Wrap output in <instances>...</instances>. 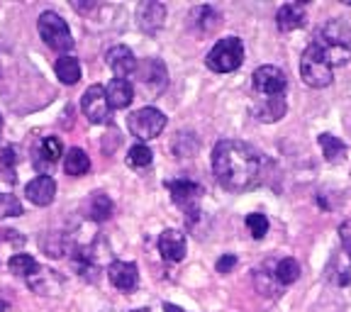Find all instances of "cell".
Instances as JSON below:
<instances>
[{"label": "cell", "mask_w": 351, "mask_h": 312, "mask_svg": "<svg viewBox=\"0 0 351 312\" xmlns=\"http://www.w3.org/2000/svg\"><path fill=\"white\" fill-rule=\"evenodd\" d=\"M34 154H37V164H59V159L64 156V144H61L59 137H44L37 144Z\"/></svg>", "instance_id": "44dd1931"}, {"label": "cell", "mask_w": 351, "mask_h": 312, "mask_svg": "<svg viewBox=\"0 0 351 312\" xmlns=\"http://www.w3.org/2000/svg\"><path fill=\"white\" fill-rule=\"evenodd\" d=\"M300 76L307 86H313V88H327L329 83H332V78H335L332 66H329L327 59L319 54V49L315 47V44H310V47L302 51Z\"/></svg>", "instance_id": "5b68a950"}, {"label": "cell", "mask_w": 351, "mask_h": 312, "mask_svg": "<svg viewBox=\"0 0 351 312\" xmlns=\"http://www.w3.org/2000/svg\"><path fill=\"white\" fill-rule=\"evenodd\" d=\"M288 78L278 66H258L254 71V91L263 98H276L285 93Z\"/></svg>", "instance_id": "9c48e42d"}, {"label": "cell", "mask_w": 351, "mask_h": 312, "mask_svg": "<svg viewBox=\"0 0 351 312\" xmlns=\"http://www.w3.org/2000/svg\"><path fill=\"white\" fill-rule=\"evenodd\" d=\"M169 191L173 203L186 210V215L191 219H197V208H200V200H203V186L191 181V178H176V181L169 183Z\"/></svg>", "instance_id": "52a82bcc"}, {"label": "cell", "mask_w": 351, "mask_h": 312, "mask_svg": "<svg viewBox=\"0 0 351 312\" xmlns=\"http://www.w3.org/2000/svg\"><path fill=\"white\" fill-rule=\"evenodd\" d=\"M139 73V81L149 88V93H161L166 88V66L161 59H147L142 64H137V71Z\"/></svg>", "instance_id": "5bb4252c"}, {"label": "cell", "mask_w": 351, "mask_h": 312, "mask_svg": "<svg viewBox=\"0 0 351 312\" xmlns=\"http://www.w3.org/2000/svg\"><path fill=\"white\" fill-rule=\"evenodd\" d=\"M73 266L78 269V274L86 280L95 283L100 278V259L95 256V252L90 247H76L73 249Z\"/></svg>", "instance_id": "ac0fdd59"}, {"label": "cell", "mask_w": 351, "mask_h": 312, "mask_svg": "<svg viewBox=\"0 0 351 312\" xmlns=\"http://www.w3.org/2000/svg\"><path fill=\"white\" fill-rule=\"evenodd\" d=\"M132 312H149L147 307H142V310H132Z\"/></svg>", "instance_id": "f35d334b"}, {"label": "cell", "mask_w": 351, "mask_h": 312, "mask_svg": "<svg viewBox=\"0 0 351 312\" xmlns=\"http://www.w3.org/2000/svg\"><path fill=\"white\" fill-rule=\"evenodd\" d=\"M263 159L241 139H219L213 149V171L219 186L232 193L252 191L261 181Z\"/></svg>", "instance_id": "6da1fadb"}, {"label": "cell", "mask_w": 351, "mask_h": 312, "mask_svg": "<svg viewBox=\"0 0 351 312\" xmlns=\"http://www.w3.org/2000/svg\"><path fill=\"white\" fill-rule=\"evenodd\" d=\"M25 195H27L29 203L37 205V208H47V205L54 203L56 181L51 178V176H47V173L37 176V178H32V181L25 186Z\"/></svg>", "instance_id": "30bf717a"}, {"label": "cell", "mask_w": 351, "mask_h": 312, "mask_svg": "<svg viewBox=\"0 0 351 312\" xmlns=\"http://www.w3.org/2000/svg\"><path fill=\"white\" fill-rule=\"evenodd\" d=\"M156 247L166 263H178L186 256V237L176 230H164L156 239Z\"/></svg>", "instance_id": "7c38bea8"}, {"label": "cell", "mask_w": 351, "mask_h": 312, "mask_svg": "<svg viewBox=\"0 0 351 312\" xmlns=\"http://www.w3.org/2000/svg\"><path fill=\"white\" fill-rule=\"evenodd\" d=\"M81 110H83V115L88 117L90 125H105V122H110V110L112 108H110L108 95H105V88L100 86V83H93V86L83 93Z\"/></svg>", "instance_id": "ba28073f"}, {"label": "cell", "mask_w": 351, "mask_h": 312, "mask_svg": "<svg viewBox=\"0 0 351 312\" xmlns=\"http://www.w3.org/2000/svg\"><path fill=\"white\" fill-rule=\"evenodd\" d=\"M210 71L215 73H232L244 64V44L237 37H225L219 39L210 49L208 59H205Z\"/></svg>", "instance_id": "3957f363"}, {"label": "cell", "mask_w": 351, "mask_h": 312, "mask_svg": "<svg viewBox=\"0 0 351 312\" xmlns=\"http://www.w3.org/2000/svg\"><path fill=\"white\" fill-rule=\"evenodd\" d=\"M247 227H249V232H252L254 239H263L266 232H269V219H266V215H261V213H252V215H247Z\"/></svg>", "instance_id": "1f68e13d"}, {"label": "cell", "mask_w": 351, "mask_h": 312, "mask_svg": "<svg viewBox=\"0 0 351 312\" xmlns=\"http://www.w3.org/2000/svg\"><path fill=\"white\" fill-rule=\"evenodd\" d=\"M305 3H288V5H280L276 12V25H278L280 32H293V29L302 27L305 25Z\"/></svg>", "instance_id": "d6986e66"}, {"label": "cell", "mask_w": 351, "mask_h": 312, "mask_svg": "<svg viewBox=\"0 0 351 312\" xmlns=\"http://www.w3.org/2000/svg\"><path fill=\"white\" fill-rule=\"evenodd\" d=\"M329 276L339 285L351 283V259L344 252H337L332 256V261H329Z\"/></svg>", "instance_id": "484cf974"}, {"label": "cell", "mask_w": 351, "mask_h": 312, "mask_svg": "<svg viewBox=\"0 0 351 312\" xmlns=\"http://www.w3.org/2000/svg\"><path fill=\"white\" fill-rule=\"evenodd\" d=\"M15 161H17V156H15V149L12 147H5L3 152H0V166H5L8 169V181H15V178H12V173H15Z\"/></svg>", "instance_id": "d6a6232c"}, {"label": "cell", "mask_w": 351, "mask_h": 312, "mask_svg": "<svg viewBox=\"0 0 351 312\" xmlns=\"http://www.w3.org/2000/svg\"><path fill=\"white\" fill-rule=\"evenodd\" d=\"M164 310H166V312H186V310H181V307L171 305V302H164Z\"/></svg>", "instance_id": "8d00e7d4"}, {"label": "cell", "mask_w": 351, "mask_h": 312, "mask_svg": "<svg viewBox=\"0 0 351 312\" xmlns=\"http://www.w3.org/2000/svg\"><path fill=\"white\" fill-rule=\"evenodd\" d=\"M37 29H39V37L44 39V44L54 51H69L73 49V37H71V29L66 25V20L59 15V12H42L37 20Z\"/></svg>", "instance_id": "277c9868"}, {"label": "cell", "mask_w": 351, "mask_h": 312, "mask_svg": "<svg viewBox=\"0 0 351 312\" xmlns=\"http://www.w3.org/2000/svg\"><path fill=\"white\" fill-rule=\"evenodd\" d=\"M8 269H10V274L27 278V276H32L34 271L39 269V263H37V259L29 256V254H15V256L8 261Z\"/></svg>", "instance_id": "83f0119b"}, {"label": "cell", "mask_w": 351, "mask_h": 312, "mask_svg": "<svg viewBox=\"0 0 351 312\" xmlns=\"http://www.w3.org/2000/svg\"><path fill=\"white\" fill-rule=\"evenodd\" d=\"M219 27V12L213 5H197L188 12V29L195 34H210Z\"/></svg>", "instance_id": "2e32d148"}, {"label": "cell", "mask_w": 351, "mask_h": 312, "mask_svg": "<svg viewBox=\"0 0 351 312\" xmlns=\"http://www.w3.org/2000/svg\"><path fill=\"white\" fill-rule=\"evenodd\" d=\"M105 95H108L110 108L122 110L132 103V98H134V88H132V83L127 81V78H112L110 86L105 88Z\"/></svg>", "instance_id": "ffe728a7"}, {"label": "cell", "mask_w": 351, "mask_h": 312, "mask_svg": "<svg viewBox=\"0 0 351 312\" xmlns=\"http://www.w3.org/2000/svg\"><path fill=\"white\" fill-rule=\"evenodd\" d=\"M254 115L261 122H276L285 115V95H276V98H263L261 105L254 108Z\"/></svg>", "instance_id": "7402d4cb"}, {"label": "cell", "mask_w": 351, "mask_h": 312, "mask_svg": "<svg viewBox=\"0 0 351 312\" xmlns=\"http://www.w3.org/2000/svg\"><path fill=\"white\" fill-rule=\"evenodd\" d=\"M127 125H130L132 134L144 144V142H149V139H156L161 132H164L166 115L156 108H139L127 117Z\"/></svg>", "instance_id": "8992f818"}, {"label": "cell", "mask_w": 351, "mask_h": 312, "mask_svg": "<svg viewBox=\"0 0 351 312\" xmlns=\"http://www.w3.org/2000/svg\"><path fill=\"white\" fill-rule=\"evenodd\" d=\"M64 171L69 176H86L90 171V159L88 154L78 147H71L64 156Z\"/></svg>", "instance_id": "cb8c5ba5"}, {"label": "cell", "mask_w": 351, "mask_h": 312, "mask_svg": "<svg viewBox=\"0 0 351 312\" xmlns=\"http://www.w3.org/2000/svg\"><path fill=\"white\" fill-rule=\"evenodd\" d=\"M105 61H108L110 71L115 73V78H127L137 71V59H134L132 49L130 47H125V44L112 47V49L105 54Z\"/></svg>", "instance_id": "4fadbf2b"}, {"label": "cell", "mask_w": 351, "mask_h": 312, "mask_svg": "<svg viewBox=\"0 0 351 312\" xmlns=\"http://www.w3.org/2000/svg\"><path fill=\"white\" fill-rule=\"evenodd\" d=\"M319 147H322L324 159L329 164H339L346 156V144L339 137H335V134H319Z\"/></svg>", "instance_id": "d4e9b609"}, {"label": "cell", "mask_w": 351, "mask_h": 312, "mask_svg": "<svg viewBox=\"0 0 351 312\" xmlns=\"http://www.w3.org/2000/svg\"><path fill=\"white\" fill-rule=\"evenodd\" d=\"M73 5V10H90V8H95V3H71Z\"/></svg>", "instance_id": "d590c367"}, {"label": "cell", "mask_w": 351, "mask_h": 312, "mask_svg": "<svg viewBox=\"0 0 351 312\" xmlns=\"http://www.w3.org/2000/svg\"><path fill=\"white\" fill-rule=\"evenodd\" d=\"M56 76H59V81L64 83V86H73V83L81 81V61L76 59V56H61V59H56Z\"/></svg>", "instance_id": "603a6c76"}, {"label": "cell", "mask_w": 351, "mask_h": 312, "mask_svg": "<svg viewBox=\"0 0 351 312\" xmlns=\"http://www.w3.org/2000/svg\"><path fill=\"white\" fill-rule=\"evenodd\" d=\"M274 276H276V280H278L280 285L295 283V280L300 278V263H298L295 259H291V256L280 259V261L276 263Z\"/></svg>", "instance_id": "4316f807"}, {"label": "cell", "mask_w": 351, "mask_h": 312, "mask_svg": "<svg viewBox=\"0 0 351 312\" xmlns=\"http://www.w3.org/2000/svg\"><path fill=\"white\" fill-rule=\"evenodd\" d=\"M215 266H217V274H230V271L237 266V256H234V254H225V256L217 259V263H215Z\"/></svg>", "instance_id": "e575fe53"}, {"label": "cell", "mask_w": 351, "mask_h": 312, "mask_svg": "<svg viewBox=\"0 0 351 312\" xmlns=\"http://www.w3.org/2000/svg\"><path fill=\"white\" fill-rule=\"evenodd\" d=\"M25 280H27L29 288H32L34 293H39V296H56L59 288L64 285V278H61L56 271L44 269V266H39V269L34 271L32 276H27Z\"/></svg>", "instance_id": "e0dca14e"}, {"label": "cell", "mask_w": 351, "mask_h": 312, "mask_svg": "<svg viewBox=\"0 0 351 312\" xmlns=\"http://www.w3.org/2000/svg\"><path fill=\"white\" fill-rule=\"evenodd\" d=\"M154 161V154L152 149L147 147V144H134V147L130 149V154H127V164L132 166V169H147L149 164Z\"/></svg>", "instance_id": "f546056e"}, {"label": "cell", "mask_w": 351, "mask_h": 312, "mask_svg": "<svg viewBox=\"0 0 351 312\" xmlns=\"http://www.w3.org/2000/svg\"><path fill=\"white\" fill-rule=\"evenodd\" d=\"M0 134H3V115H0Z\"/></svg>", "instance_id": "74e56055"}, {"label": "cell", "mask_w": 351, "mask_h": 312, "mask_svg": "<svg viewBox=\"0 0 351 312\" xmlns=\"http://www.w3.org/2000/svg\"><path fill=\"white\" fill-rule=\"evenodd\" d=\"M166 20V8L156 0H149V3H142L137 10V25L142 32L147 34H156L161 27H164Z\"/></svg>", "instance_id": "9a60e30c"}, {"label": "cell", "mask_w": 351, "mask_h": 312, "mask_svg": "<svg viewBox=\"0 0 351 312\" xmlns=\"http://www.w3.org/2000/svg\"><path fill=\"white\" fill-rule=\"evenodd\" d=\"M339 237H341V247H344V254L351 259V219L341 222L339 227Z\"/></svg>", "instance_id": "836d02e7"}, {"label": "cell", "mask_w": 351, "mask_h": 312, "mask_svg": "<svg viewBox=\"0 0 351 312\" xmlns=\"http://www.w3.org/2000/svg\"><path fill=\"white\" fill-rule=\"evenodd\" d=\"M112 200H110L105 193H95L93 200H90V217L95 219V222H105V219H110V215H112Z\"/></svg>", "instance_id": "f1b7e54d"}, {"label": "cell", "mask_w": 351, "mask_h": 312, "mask_svg": "<svg viewBox=\"0 0 351 312\" xmlns=\"http://www.w3.org/2000/svg\"><path fill=\"white\" fill-rule=\"evenodd\" d=\"M313 44L319 49V54L327 59V64L344 66L351 59V29L341 20H329L327 25L315 32Z\"/></svg>", "instance_id": "7a4b0ae2"}, {"label": "cell", "mask_w": 351, "mask_h": 312, "mask_svg": "<svg viewBox=\"0 0 351 312\" xmlns=\"http://www.w3.org/2000/svg\"><path fill=\"white\" fill-rule=\"evenodd\" d=\"M108 278L110 283L115 285L117 291H134L139 283V269L137 263H130V261H112L108 266Z\"/></svg>", "instance_id": "8fae6325"}, {"label": "cell", "mask_w": 351, "mask_h": 312, "mask_svg": "<svg viewBox=\"0 0 351 312\" xmlns=\"http://www.w3.org/2000/svg\"><path fill=\"white\" fill-rule=\"evenodd\" d=\"M25 213L20 197H15L12 193H0V219L5 217H20Z\"/></svg>", "instance_id": "4dcf8cb0"}]
</instances>
